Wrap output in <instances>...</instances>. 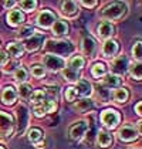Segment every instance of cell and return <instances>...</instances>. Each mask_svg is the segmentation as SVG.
Segmentation results:
<instances>
[{"mask_svg":"<svg viewBox=\"0 0 142 149\" xmlns=\"http://www.w3.org/2000/svg\"><path fill=\"white\" fill-rule=\"evenodd\" d=\"M74 44L71 41H65V40H50L44 50L47 51L48 54H53V56H70L71 53L74 51Z\"/></svg>","mask_w":142,"mask_h":149,"instance_id":"1","label":"cell"},{"mask_svg":"<svg viewBox=\"0 0 142 149\" xmlns=\"http://www.w3.org/2000/svg\"><path fill=\"white\" fill-rule=\"evenodd\" d=\"M125 13H127V4L122 1H114L106 4L102 9L101 17L105 19L106 22H114V20H119Z\"/></svg>","mask_w":142,"mask_h":149,"instance_id":"2","label":"cell"},{"mask_svg":"<svg viewBox=\"0 0 142 149\" xmlns=\"http://www.w3.org/2000/svg\"><path fill=\"white\" fill-rule=\"evenodd\" d=\"M14 129V121L10 114H6L3 111H0V136L1 138H9L13 134Z\"/></svg>","mask_w":142,"mask_h":149,"instance_id":"3","label":"cell"},{"mask_svg":"<svg viewBox=\"0 0 142 149\" xmlns=\"http://www.w3.org/2000/svg\"><path fill=\"white\" fill-rule=\"evenodd\" d=\"M119 119L121 116L115 109H105L102 114H101V122L106 126V128H115L119 124Z\"/></svg>","mask_w":142,"mask_h":149,"instance_id":"4","label":"cell"},{"mask_svg":"<svg viewBox=\"0 0 142 149\" xmlns=\"http://www.w3.org/2000/svg\"><path fill=\"white\" fill-rule=\"evenodd\" d=\"M44 65L50 71H60V70H63L65 67V61H64L63 57L47 54V56H44Z\"/></svg>","mask_w":142,"mask_h":149,"instance_id":"5","label":"cell"},{"mask_svg":"<svg viewBox=\"0 0 142 149\" xmlns=\"http://www.w3.org/2000/svg\"><path fill=\"white\" fill-rule=\"evenodd\" d=\"M17 119H19V128H17V132L19 135H23L27 129V125H29V119H30V114H29V109L24 107V105H20L19 109H17Z\"/></svg>","mask_w":142,"mask_h":149,"instance_id":"6","label":"cell"},{"mask_svg":"<svg viewBox=\"0 0 142 149\" xmlns=\"http://www.w3.org/2000/svg\"><path fill=\"white\" fill-rule=\"evenodd\" d=\"M111 70L114 72V75H124L125 71L128 70V61H127V57L125 56H119L117 57L114 61H112V65H111Z\"/></svg>","mask_w":142,"mask_h":149,"instance_id":"7","label":"cell"},{"mask_svg":"<svg viewBox=\"0 0 142 149\" xmlns=\"http://www.w3.org/2000/svg\"><path fill=\"white\" fill-rule=\"evenodd\" d=\"M54 22H56V14L53 12H50V10H43L37 17V24L40 27H43V29L51 27L54 24Z\"/></svg>","mask_w":142,"mask_h":149,"instance_id":"8","label":"cell"},{"mask_svg":"<svg viewBox=\"0 0 142 149\" xmlns=\"http://www.w3.org/2000/svg\"><path fill=\"white\" fill-rule=\"evenodd\" d=\"M87 129H88V122H87V121H78L75 125L71 126V129H70L71 139H74V141L81 139V138L85 135Z\"/></svg>","mask_w":142,"mask_h":149,"instance_id":"9","label":"cell"},{"mask_svg":"<svg viewBox=\"0 0 142 149\" xmlns=\"http://www.w3.org/2000/svg\"><path fill=\"white\" fill-rule=\"evenodd\" d=\"M118 51H119V44L117 40L109 38V40H106L105 43H104V46H102V54L106 58L115 57L118 54Z\"/></svg>","mask_w":142,"mask_h":149,"instance_id":"10","label":"cell"},{"mask_svg":"<svg viewBox=\"0 0 142 149\" xmlns=\"http://www.w3.org/2000/svg\"><path fill=\"white\" fill-rule=\"evenodd\" d=\"M119 139H122V141H125V142H129V141H134V139H136L138 135H139V132L134 128V126L131 125H124L121 129H119Z\"/></svg>","mask_w":142,"mask_h":149,"instance_id":"11","label":"cell"},{"mask_svg":"<svg viewBox=\"0 0 142 149\" xmlns=\"http://www.w3.org/2000/svg\"><path fill=\"white\" fill-rule=\"evenodd\" d=\"M43 43H44V36L34 34V36H31L30 38H27V40H26V43H24V48H26V50H29V51H36V50H38L40 47L43 46Z\"/></svg>","mask_w":142,"mask_h":149,"instance_id":"12","label":"cell"},{"mask_svg":"<svg viewBox=\"0 0 142 149\" xmlns=\"http://www.w3.org/2000/svg\"><path fill=\"white\" fill-rule=\"evenodd\" d=\"M97 34L101 38H105V40H109L111 36L114 34V26L109 23V22H102L97 27Z\"/></svg>","mask_w":142,"mask_h":149,"instance_id":"13","label":"cell"},{"mask_svg":"<svg viewBox=\"0 0 142 149\" xmlns=\"http://www.w3.org/2000/svg\"><path fill=\"white\" fill-rule=\"evenodd\" d=\"M56 111V102L54 101H44L41 104H37L34 107V112L37 116H43L47 112H53Z\"/></svg>","mask_w":142,"mask_h":149,"instance_id":"14","label":"cell"},{"mask_svg":"<svg viewBox=\"0 0 142 149\" xmlns=\"http://www.w3.org/2000/svg\"><path fill=\"white\" fill-rule=\"evenodd\" d=\"M61 13L65 17H74L78 13V3L75 1H64L61 4Z\"/></svg>","mask_w":142,"mask_h":149,"instance_id":"15","label":"cell"},{"mask_svg":"<svg viewBox=\"0 0 142 149\" xmlns=\"http://www.w3.org/2000/svg\"><path fill=\"white\" fill-rule=\"evenodd\" d=\"M29 141L34 145L36 148H43L44 146V142H43V132L37 128H33L30 132H29Z\"/></svg>","mask_w":142,"mask_h":149,"instance_id":"16","label":"cell"},{"mask_svg":"<svg viewBox=\"0 0 142 149\" xmlns=\"http://www.w3.org/2000/svg\"><path fill=\"white\" fill-rule=\"evenodd\" d=\"M83 51L85 56L88 57H94L97 54V44H95L94 38L91 37H85L83 40Z\"/></svg>","mask_w":142,"mask_h":149,"instance_id":"17","label":"cell"},{"mask_svg":"<svg viewBox=\"0 0 142 149\" xmlns=\"http://www.w3.org/2000/svg\"><path fill=\"white\" fill-rule=\"evenodd\" d=\"M97 142L101 148H108V146L112 145V135L109 132L104 131V129H101L97 134Z\"/></svg>","mask_w":142,"mask_h":149,"instance_id":"18","label":"cell"},{"mask_svg":"<svg viewBox=\"0 0 142 149\" xmlns=\"http://www.w3.org/2000/svg\"><path fill=\"white\" fill-rule=\"evenodd\" d=\"M6 19H7V23L10 24V26H13V27L20 26L24 22V16L20 10H12V12L7 14Z\"/></svg>","mask_w":142,"mask_h":149,"instance_id":"19","label":"cell"},{"mask_svg":"<svg viewBox=\"0 0 142 149\" xmlns=\"http://www.w3.org/2000/svg\"><path fill=\"white\" fill-rule=\"evenodd\" d=\"M1 100L6 105H13L17 100V92L14 91L13 87H6L3 94H1Z\"/></svg>","mask_w":142,"mask_h":149,"instance_id":"20","label":"cell"},{"mask_svg":"<svg viewBox=\"0 0 142 149\" xmlns=\"http://www.w3.org/2000/svg\"><path fill=\"white\" fill-rule=\"evenodd\" d=\"M77 92L81 94L83 97H90L93 94V85L87 80H78L77 81Z\"/></svg>","mask_w":142,"mask_h":149,"instance_id":"21","label":"cell"},{"mask_svg":"<svg viewBox=\"0 0 142 149\" xmlns=\"http://www.w3.org/2000/svg\"><path fill=\"white\" fill-rule=\"evenodd\" d=\"M121 84H122V78L118 77V75H114V74H111V75H106L105 78H104V85H105L108 90H117L121 87Z\"/></svg>","mask_w":142,"mask_h":149,"instance_id":"22","label":"cell"},{"mask_svg":"<svg viewBox=\"0 0 142 149\" xmlns=\"http://www.w3.org/2000/svg\"><path fill=\"white\" fill-rule=\"evenodd\" d=\"M63 75H64L65 80L70 81V82H77V81L80 80V71L71 68V67L63 68Z\"/></svg>","mask_w":142,"mask_h":149,"instance_id":"23","label":"cell"},{"mask_svg":"<svg viewBox=\"0 0 142 149\" xmlns=\"http://www.w3.org/2000/svg\"><path fill=\"white\" fill-rule=\"evenodd\" d=\"M7 51L10 53V56L19 58L24 54V47L20 43H9L7 44Z\"/></svg>","mask_w":142,"mask_h":149,"instance_id":"24","label":"cell"},{"mask_svg":"<svg viewBox=\"0 0 142 149\" xmlns=\"http://www.w3.org/2000/svg\"><path fill=\"white\" fill-rule=\"evenodd\" d=\"M53 33L56 36H65L68 33V24L64 20H57L53 26Z\"/></svg>","mask_w":142,"mask_h":149,"instance_id":"25","label":"cell"},{"mask_svg":"<svg viewBox=\"0 0 142 149\" xmlns=\"http://www.w3.org/2000/svg\"><path fill=\"white\" fill-rule=\"evenodd\" d=\"M128 97H129V92H128V90H127V88H124V87H119V88H117V90H115V92H114V100H115L118 104L127 102Z\"/></svg>","mask_w":142,"mask_h":149,"instance_id":"26","label":"cell"},{"mask_svg":"<svg viewBox=\"0 0 142 149\" xmlns=\"http://www.w3.org/2000/svg\"><path fill=\"white\" fill-rule=\"evenodd\" d=\"M77 111H80V112H88L90 109H93V101L90 100V98H83L81 101H78L77 104Z\"/></svg>","mask_w":142,"mask_h":149,"instance_id":"27","label":"cell"},{"mask_svg":"<svg viewBox=\"0 0 142 149\" xmlns=\"http://www.w3.org/2000/svg\"><path fill=\"white\" fill-rule=\"evenodd\" d=\"M91 72H93V75H94L95 78H101V77H104L106 74V67L105 64H102V63H97L94 64V67L91 70Z\"/></svg>","mask_w":142,"mask_h":149,"instance_id":"28","label":"cell"},{"mask_svg":"<svg viewBox=\"0 0 142 149\" xmlns=\"http://www.w3.org/2000/svg\"><path fill=\"white\" fill-rule=\"evenodd\" d=\"M14 78L17 82H22V84H26L27 80H29V72L26 71V68L23 67H19V68L16 70V72H14Z\"/></svg>","mask_w":142,"mask_h":149,"instance_id":"29","label":"cell"},{"mask_svg":"<svg viewBox=\"0 0 142 149\" xmlns=\"http://www.w3.org/2000/svg\"><path fill=\"white\" fill-rule=\"evenodd\" d=\"M128 70H129V74L135 80H141V63H132L131 65H128Z\"/></svg>","mask_w":142,"mask_h":149,"instance_id":"30","label":"cell"},{"mask_svg":"<svg viewBox=\"0 0 142 149\" xmlns=\"http://www.w3.org/2000/svg\"><path fill=\"white\" fill-rule=\"evenodd\" d=\"M84 58L81 57V56H74V57L70 58V63H68V67H71V68L74 70H80L84 67Z\"/></svg>","mask_w":142,"mask_h":149,"instance_id":"31","label":"cell"},{"mask_svg":"<svg viewBox=\"0 0 142 149\" xmlns=\"http://www.w3.org/2000/svg\"><path fill=\"white\" fill-rule=\"evenodd\" d=\"M44 98H46V92L41 91V90H37V91H33L31 92V95H30V100H31V102L33 104H41L44 102Z\"/></svg>","mask_w":142,"mask_h":149,"instance_id":"32","label":"cell"},{"mask_svg":"<svg viewBox=\"0 0 142 149\" xmlns=\"http://www.w3.org/2000/svg\"><path fill=\"white\" fill-rule=\"evenodd\" d=\"M31 36H34V29L31 26H26V27H22L20 31L17 33V37L19 38H30Z\"/></svg>","mask_w":142,"mask_h":149,"instance_id":"33","label":"cell"},{"mask_svg":"<svg viewBox=\"0 0 142 149\" xmlns=\"http://www.w3.org/2000/svg\"><path fill=\"white\" fill-rule=\"evenodd\" d=\"M31 74L34 75L36 78H41V77H44L46 75V70L43 65H40V64H36L31 67Z\"/></svg>","mask_w":142,"mask_h":149,"instance_id":"34","label":"cell"},{"mask_svg":"<svg viewBox=\"0 0 142 149\" xmlns=\"http://www.w3.org/2000/svg\"><path fill=\"white\" fill-rule=\"evenodd\" d=\"M19 92H20V95L23 97V98H29L30 95H31V85H29V84H20V88H19Z\"/></svg>","mask_w":142,"mask_h":149,"instance_id":"35","label":"cell"},{"mask_svg":"<svg viewBox=\"0 0 142 149\" xmlns=\"http://www.w3.org/2000/svg\"><path fill=\"white\" fill-rule=\"evenodd\" d=\"M20 7L24 12H33L37 7V1H20Z\"/></svg>","mask_w":142,"mask_h":149,"instance_id":"36","label":"cell"},{"mask_svg":"<svg viewBox=\"0 0 142 149\" xmlns=\"http://www.w3.org/2000/svg\"><path fill=\"white\" fill-rule=\"evenodd\" d=\"M77 90L74 88V87H70V88H67L65 90V100L68 101V102H72L75 98H77Z\"/></svg>","mask_w":142,"mask_h":149,"instance_id":"37","label":"cell"},{"mask_svg":"<svg viewBox=\"0 0 142 149\" xmlns=\"http://www.w3.org/2000/svg\"><path fill=\"white\" fill-rule=\"evenodd\" d=\"M132 56L135 60H138V63L141 61V41H136L132 47Z\"/></svg>","mask_w":142,"mask_h":149,"instance_id":"38","label":"cell"},{"mask_svg":"<svg viewBox=\"0 0 142 149\" xmlns=\"http://www.w3.org/2000/svg\"><path fill=\"white\" fill-rule=\"evenodd\" d=\"M9 61V56L4 51H0V64H6Z\"/></svg>","mask_w":142,"mask_h":149,"instance_id":"39","label":"cell"},{"mask_svg":"<svg viewBox=\"0 0 142 149\" xmlns=\"http://www.w3.org/2000/svg\"><path fill=\"white\" fill-rule=\"evenodd\" d=\"M81 4L85 6V7H94L98 4V1H81Z\"/></svg>","mask_w":142,"mask_h":149,"instance_id":"40","label":"cell"},{"mask_svg":"<svg viewBox=\"0 0 142 149\" xmlns=\"http://www.w3.org/2000/svg\"><path fill=\"white\" fill-rule=\"evenodd\" d=\"M141 107H142L141 102H138V104H136V107H135V111H136V114H138V115L142 114V112H141Z\"/></svg>","mask_w":142,"mask_h":149,"instance_id":"41","label":"cell"},{"mask_svg":"<svg viewBox=\"0 0 142 149\" xmlns=\"http://www.w3.org/2000/svg\"><path fill=\"white\" fill-rule=\"evenodd\" d=\"M13 6H14V1H6V3H4V7H7V9H9V7H13Z\"/></svg>","mask_w":142,"mask_h":149,"instance_id":"42","label":"cell"},{"mask_svg":"<svg viewBox=\"0 0 142 149\" xmlns=\"http://www.w3.org/2000/svg\"><path fill=\"white\" fill-rule=\"evenodd\" d=\"M0 149H4V148H3V146H0Z\"/></svg>","mask_w":142,"mask_h":149,"instance_id":"43","label":"cell"}]
</instances>
